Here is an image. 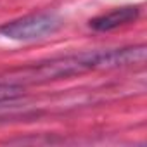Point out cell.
Returning <instances> with one entry per match:
<instances>
[{
  "instance_id": "3957f363",
  "label": "cell",
  "mask_w": 147,
  "mask_h": 147,
  "mask_svg": "<svg viewBox=\"0 0 147 147\" xmlns=\"http://www.w3.org/2000/svg\"><path fill=\"white\" fill-rule=\"evenodd\" d=\"M138 16H140V7L138 5H123V7L113 9L111 12L92 18L88 21V26L94 31L106 33V31H113V30H118L121 26L135 23L138 19Z\"/></svg>"
},
{
  "instance_id": "277c9868",
  "label": "cell",
  "mask_w": 147,
  "mask_h": 147,
  "mask_svg": "<svg viewBox=\"0 0 147 147\" xmlns=\"http://www.w3.org/2000/svg\"><path fill=\"white\" fill-rule=\"evenodd\" d=\"M24 95V87L12 82H2L0 83V104L12 102L16 99H21Z\"/></svg>"
},
{
  "instance_id": "7a4b0ae2",
  "label": "cell",
  "mask_w": 147,
  "mask_h": 147,
  "mask_svg": "<svg viewBox=\"0 0 147 147\" xmlns=\"http://www.w3.org/2000/svg\"><path fill=\"white\" fill-rule=\"evenodd\" d=\"M62 19L55 12H33L0 26V36L16 42H35L57 33Z\"/></svg>"
},
{
  "instance_id": "6da1fadb",
  "label": "cell",
  "mask_w": 147,
  "mask_h": 147,
  "mask_svg": "<svg viewBox=\"0 0 147 147\" xmlns=\"http://www.w3.org/2000/svg\"><path fill=\"white\" fill-rule=\"evenodd\" d=\"M147 55V47L130 45L121 49H107V50H88L80 54H69L54 57L49 61H42L23 67L12 73V83H43L54 82L62 78H71L76 75H83L88 71H111V69H123L131 67L137 64H144Z\"/></svg>"
}]
</instances>
